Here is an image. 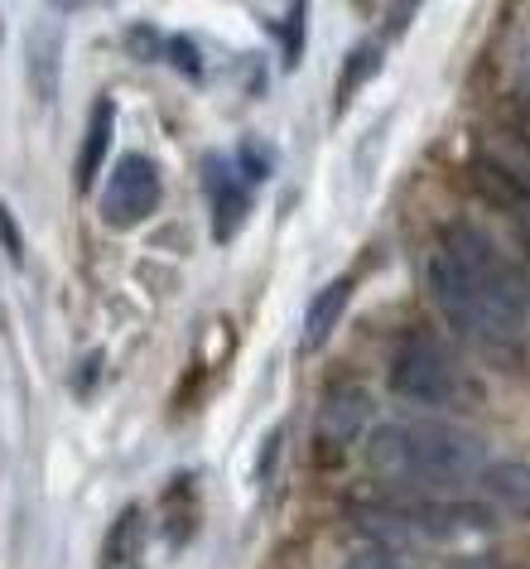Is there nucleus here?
I'll use <instances>...</instances> for the list:
<instances>
[{"label": "nucleus", "mask_w": 530, "mask_h": 569, "mask_svg": "<svg viewBox=\"0 0 530 569\" xmlns=\"http://www.w3.org/2000/svg\"><path fill=\"white\" fill-rule=\"evenodd\" d=\"M299 49H304V6H290L284 16V63H299Z\"/></svg>", "instance_id": "nucleus-14"}, {"label": "nucleus", "mask_w": 530, "mask_h": 569, "mask_svg": "<svg viewBox=\"0 0 530 569\" xmlns=\"http://www.w3.org/2000/svg\"><path fill=\"white\" fill-rule=\"evenodd\" d=\"M237 169H241L247 179H266L270 169H276V150H266L256 136H251V140H241V150H237Z\"/></svg>", "instance_id": "nucleus-12"}, {"label": "nucleus", "mask_w": 530, "mask_h": 569, "mask_svg": "<svg viewBox=\"0 0 530 569\" xmlns=\"http://www.w3.org/2000/svg\"><path fill=\"white\" fill-rule=\"evenodd\" d=\"M160 169H154L150 154H121L117 169H111L107 189H102V222L126 232V227H140L150 218L154 208H160Z\"/></svg>", "instance_id": "nucleus-4"}, {"label": "nucleus", "mask_w": 530, "mask_h": 569, "mask_svg": "<svg viewBox=\"0 0 530 569\" xmlns=\"http://www.w3.org/2000/svg\"><path fill=\"white\" fill-rule=\"evenodd\" d=\"M516 82H521V92H526V102H530V39L521 44V59H516Z\"/></svg>", "instance_id": "nucleus-17"}, {"label": "nucleus", "mask_w": 530, "mask_h": 569, "mask_svg": "<svg viewBox=\"0 0 530 569\" xmlns=\"http://www.w3.org/2000/svg\"><path fill=\"white\" fill-rule=\"evenodd\" d=\"M386 387H391L396 401L420 410H453L478 396L458 352L434 329H406L396 338L391 362H386Z\"/></svg>", "instance_id": "nucleus-3"}, {"label": "nucleus", "mask_w": 530, "mask_h": 569, "mask_svg": "<svg viewBox=\"0 0 530 569\" xmlns=\"http://www.w3.org/2000/svg\"><path fill=\"white\" fill-rule=\"evenodd\" d=\"M367 473L391 482V488H410L414 497L449 492L463 482H478L487 459V439L468 425L453 420H391L367 435Z\"/></svg>", "instance_id": "nucleus-2"}, {"label": "nucleus", "mask_w": 530, "mask_h": 569, "mask_svg": "<svg viewBox=\"0 0 530 569\" xmlns=\"http://www.w3.org/2000/svg\"><path fill=\"white\" fill-rule=\"evenodd\" d=\"M352 290H357L352 276H333L319 295H313L309 309H304V348H323L328 338H333V329L342 323V315H348V305H352Z\"/></svg>", "instance_id": "nucleus-9"}, {"label": "nucleus", "mask_w": 530, "mask_h": 569, "mask_svg": "<svg viewBox=\"0 0 530 569\" xmlns=\"http://www.w3.org/2000/svg\"><path fill=\"white\" fill-rule=\"evenodd\" d=\"M478 492H482L487 511H501V517H530V463L526 459L487 463L478 473Z\"/></svg>", "instance_id": "nucleus-7"}, {"label": "nucleus", "mask_w": 530, "mask_h": 569, "mask_svg": "<svg viewBox=\"0 0 530 569\" xmlns=\"http://www.w3.org/2000/svg\"><path fill=\"white\" fill-rule=\"evenodd\" d=\"M0 241H6L10 261L24 266V232H20V222H16V212H10V203H0Z\"/></svg>", "instance_id": "nucleus-15"}, {"label": "nucleus", "mask_w": 530, "mask_h": 569, "mask_svg": "<svg viewBox=\"0 0 530 569\" xmlns=\"http://www.w3.org/2000/svg\"><path fill=\"white\" fill-rule=\"evenodd\" d=\"M164 59L174 63L183 78H203V59L193 53V39H169V53H164Z\"/></svg>", "instance_id": "nucleus-13"}, {"label": "nucleus", "mask_w": 530, "mask_h": 569, "mask_svg": "<svg viewBox=\"0 0 530 569\" xmlns=\"http://www.w3.org/2000/svg\"><path fill=\"white\" fill-rule=\"evenodd\" d=\"M203 183H208V193H212V237H218V241H232V237H237V227L247 222L251 193L241 189L237 169H227L222 154H208Z\"/></svg>", "instance_id": "nucleus-6"}, {"label": "nucleus", "mask_w": 530, "mask_h": 569, "mask_svg": "<svg viewBox=\"0 0 530 569\" xmlns=\"http://www.w3.org/2000/svg\"><path fill=\"white\" fill-rule=\"evenodd\" d=\"M424 295L472 352L497 367L526 358L530 290L511 256L478 222L453 218L439 227V241L424 256Z\"/></svg>", "instance_id": "nucleus-1"}, {"label": "nucleus", "mask_w": 530, "mask_h": 569, "mask_svg": "<svg viewBox=\"0 0 530 569\" xmlns=\"http://www.w3.org/2000/svg\"><path fill=\"white\" fill-rule=\"evenodd\" d=\"M377 73H381V44L367 39V44H357L348 53V63H342V73H338V107H348V97L362 92Z\"/></svg>", "instance_id": "nucleus-10"}, {"label": "nucleus", "mask_w": 530, "mask_h": 569, "mask_svg": "<svg viewBox=\"0 0 530 569\" xmlns=\"http://www.w3.org/2000/svg\"><path fill=\"white\" fill-rule=\"evenodd\" d=\"M342 569H406V565H400V555H391V550L367 546V550L348 555V560H342Z\"/></svg>", "instance_id": "nucleus-16"}, {"label": "nucleus", "mask_w": 530, "mask_h": 569, "mask_svg": "<svg viewBox=\"0 0 530 569\" xmlns=\"http://www.w3.org/2000/svg\"><path fill=\"white\" fill-rule=\"evenodd\" d=\"M140 540H146V511H140V507H126L121 521L111 526V536H107V569L131 565L136 555H140Z\"/></svg>", "instance_id": "nucleus-11"}, {"label": "nucleus", "mask_w": 530, "mask_h": 569, "mask_svg": "<svg viewBox=\"0 0 530 569\" xmlns=\"http://www.w3.org/2000/svg\"><path fill=\"white\" fill-rule=\"evenodd\" d=\"M516 140H521V146L530 150V111H521V117H516Z\"/></svg>", "instance_id": "nucleus-18"}, {"label": "nucleus", "mask_w": 530, "mask_h": 569, "mask_svg": "<svg viewBox=\"0 0 530 569\" xmlns=\"http://www.w3.org/2000/svg\"><path fill=\"white\" fill-rule=\"evenodd\" d=\"M367 420H371L367 391L357 387V381H333V387L323 391V401H319V420H313V435H319V445H323L328 459H333V453L352 449L357 439H362Z\"/></svg>", "instance_id": "nucleus-5"}, {"label": "nucleus", "mask_w": 530, "mask_h": 569, "mask_svg": "<svg viewBox=\"0 0 530 569\" xmlns=\"http://www.w3.org/2000/svg\"><path fill=\"white\" fill-rule=\"evenodd\" d=\"M111 131H117V107H111V97H97V102H92V121H88V131H82L78 164H73L78 193H88L97 183V174H102V164L111 154Z\"/></svg>", "instance_id": "nucleus-8"}]
</instances>
